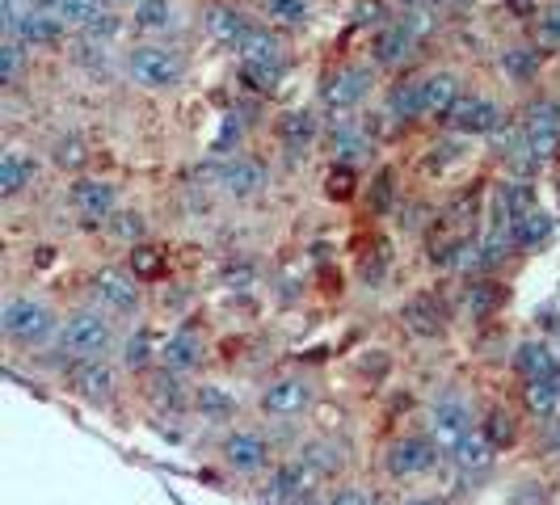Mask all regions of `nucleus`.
<instances>
[{
    "mask_svg": "<svg viewBox=\"0 0 560 505\" xmlns=\"http://www.w3.org/2000/svg\"><path fill=\"white\" fill-rule=\"evenodd\" d=\"M485 438H489L498 450L510 447V443L518 438V421H514V413H510V409H493V413L485 418Z\"/></svg>",
    "mask_w": 560,
    "mask_h": 505,
    "instance_id": "obj_32",
    "label": "nucleus"
},
{
    "mask_svg": "<svg viewBox=\"0 0 560 505\" xmlns=\"http://www.w3.org/2000/svg\"><path fill=\"white\" fill-rule=\"evenodd\" d=\"M375 505H400V502H388V497H380V502H375Z\"/></svg>",
    "mask_w": 560,
    "mask_h": 505,
    "instance_id": "obj_52",
    "label": "nucleus"
},
{
    "mask_svg": "<svg viewBox=\"0 0 560 505\" xmlns=\"http://www.w3.org/2000/svg\"><path fill=\"white\" fill-rule=\"evenodd\" d=\"M63 384L68 392H77L89 404H110L118 388V371L106 359H72L63 366Z\"/></svg>",
    "mask_w": 560,
    "mask_h": 505,
    "instance_id": "obj_6",
    "label": "nucleus"
},
{
    "mask_svg": "<svg viewBox=\"0 0 560 505\" xmlns=\"http://www.w3.org/2000/svg\"><path fill=\"white\" fill-rule=\"evenodd\" d=\"M523 404H527V413L539 421L560 418V371L557 375H544V379H527Z\"/></svg>",
    "mask_w": 560,
    "mask_h": 505,
    "instance_id": "obj_22",
    "label": "nucleus"
},
{
    "mask_svg": "<svg viewBox=\"0 0 560 505\" xmlns=\"http://www.w3.org/2000/svg\"><path fill=\"white\" fill-rule=\"evenodd\" d=\"M421 13H413V17H405V22H393V26L380 30V38H375V63H384V68H393V63H400V59L413 51V43H418L421 34Z\"/></svg>",
    "mask_w": 560,
    "mask_h": 505,
    "instance_id": "obj_17",
    "label": "nucleus"
},
{
    "mask_svg": "<svg viewBox=\"0 0 560 505\" xmlns=\"http://www.w3.org/2000/svg\"><path fill=\"white\" fill-rule=\"evenodd\" d=\"M102 13H106V0H63V4H59V17L81 30L89 26L93 17H102Z\"/></svg>",
    "mask_w": 560,
    "mask_h": 505,
    "instance_id": "obj_36",
    "label": "nucleus"
},
{
    "mask_svg": "<svg viewBox=\"0 0 560 505\" xmlns=\"http://www.w3.org/2000/svg\"><path fill=\"white\" fill-rule=\"evenodd\" d=\"M220 459L236 477H257L270 468V443L257 430H228L224 443H220Z\"/></svg>",
    "mask_w": 560,
    "mask_h": 505,
    "instance_id": "obj_7",
    "label": "nucleus"
},
{
    "mask_svg": "<svg viewBox=\"0 0 560 505\" xmlns=\"http://www.w3.org/2000/svg\"><path fill=\"white\" fill-rule=\"evenodd\" d=\"M405 505H447V497H439V493H413Z\"/></svg>",
    "mask_w": 560,
    "mask_h": 505,
    "instance_id": "obj_49",
    "label": "nucleus"
},
{
    "mask_svg": "<svg viewBox=\"0 0 560 505\" xmlns=\"http://www.w3.org/2000/svg\"><path fill=\"white\" fill-rule=\"evenodd\" d=\"M173 22V4L168 0H140L136 4V26L140 30H165Z\"/></svg>",
    "mask_w": 560,
    "mask_h": 505,
    "instance_id": "obj_35",
    "label": "nucleus"
},
{
    "mask_svg": "<svg viewBox=\"0 0 560 505\" xmlns=\"http://www.w3.org/2000/svg\"><path fill=\"white\" fill-rule=\"evenodd\" d=\"M59 325L63 320H56V312L34 295H9L0 308V333L13 345H43L47 337L59 333Z\"/></svg>",
    "mask_w": 560,
    "mask_h": 505,
    "instance_id": "obj_2",
    "label": "nucleus"
},
{
    "mask_svg": "<svg viewBox=\"0 0 560 505\" xmlns=\"http://www.w3.org/2000/svg\"><path fill=\"white\" fill-rule=\"evenodd\" d=\"M114 320L110 312L102 308H81L72 312L63 325H59V350L72 354V359H106L114 350Z\"/></svg>",
    "mask_w": 560,
    "mask_h": 505,
    "instance_id": "obj_1",
    "label": "nucleus"
},
{
    "mask_svg": "<svg viewBox=\"0 0 560 505\" xmlns=\"http://www.w3.org/2000/svg\"><path fill=\"white\" fill-rule=\"evenodd\" d=\"M363 148H366V136L354 127V122H346V118H341V122L334 127V152L341 156V165H350Z\"/></svg>",
    "mask_w": 560,
    "mask_h": 505,
    "instance_id": "obj_33",
    "label": "nucleus"
},
{
    "mask_svg": "<svg viewBox=\"0 0 560 505\" xmlns=\"http://www.w3.org/2000/svg\"><path fill=\"white\" fill-rule=\"evenodd\" d=\"M316 484H320V480L312 477L300 459H282V463L270 468V480L261 484V497H257V502L261 505H295L304 493H312Z\"/></svg>",
    "mask_w": 560,
    "mask_h": 505,
    "instance_id": "obj_10",
    "label": "nucleus"
},
{
    "mask_svg": "<svg viewBox=\"0 0 560 505\" xmlns=\"http://www.w3.org/2000/svg\"><path fill=\"white\" fill-rule=\"evenodd\" d=\"M472 409H468V400H459V396H443L434 409H430V438L439 443L443 450H451L464 434H472Z\"/></svg>",
    "mask_w": 560,
    "mask_h": 505,
    "instance_id": "obj_12",
    "label": "nucleus"
},
{
    "mask_svg": "<svg viewBox=\"0 0 560 505\" xmlns=\"http://www.w3.org/2000/svg\"><path fill=\"white\" fill-rule=\"evenodd\" d=\"M156 270H161V257L152 249H136V279L140 274H156Z\"/></svg>",
    "mask_w": 560,
    "mask_h": 505,
    "instance_id": "obj_48",
    "label": "nucleus"
},
{
    "mask_svg": "<svg viewBox=\"0 0 560 505\" xmlns=\"http://www.w3.org/2000/svg\"><path fill=\"white\" fill-rule=\"evenodd\" d=\"M447 459L459 477H485V472L493 468V459H498V447L485 438V430H472V434H464V438L447 450Z\"/></svg>",
    "mask_w": 560,
    "mask_h": 505,
    "instance_id": "obj_14",
    "label": "nucleus"
},
{
    "mask_svg": "<svg viewBox=\"0 0 560 505\" xmlns=\"http://www.w3.org/2000/svg\"><path fill=\"white\" fill-rule=\"evenodd\" d=\"M30 4H38V9H43V4H63V0H30Z\"/></svg>",
    "mask_w": 560,
    "mask_h": 505,
    "instance_id": "obj_51",
    "label": "nucleus"
},
{
    "mask_svg": "<svg viewBox=\"0 0 560 505\" xmlns=\"http://www.w3.org/2000/svg\"><path fill=\"white\" fill-rule=\"evenodd\" d=\"M439 459H443V447H439L430 434H400V438H393L388 450H384V472H388L396 484H405V480L430 477V472L439 468Z\"/></svg>",
    "mask_w": 560,
    "mask_h": 505,
    "instance_id": "obj_3",
    "label": "nucleus"
},
{
    "mask_svg": "<svg viewBox=\"0 0 560 505\" xmlns=\"http://www.w3.org/2000/svg\"><path fill=\"white\" fill-rule=\"evenodd\" d=\"M418 93H421V114H430V118H447L455 110V102L464 97L455 72H430V77H421Z\"/></svg>",
    "mask_w": 560,
    "mask_h": 505,
    "instance_id": "obj_18",
    "label": "nucleus"
},
{
    "mask_svg": "<svg viewBox=\"0 0 560 505\" xmlns=\"http://www.w3.org/2000/svg\"><path fill=\"white\" fill-rule=\"evenodd\" d=\"M270 13L282 17V22H304L308 17V0H266Z\"/></svg>",
    "mask_w": 560,
    "mask_h": 505,
    "instance_id": "obj_45",
    "label": "nucleus"
},
{
    "mask_svg": "<svg viewBox=\"0 0 560 505\" xmlns=\"http://www.w3.org/2000/svg\"><path fill=\"white\" fill-rule=\"evenodd\" d=\"M535 63H539V56H535L532 47H510L502 56V72H510L514 81H527L535 72Z\"/></svg>",
    "mask_w": 560,
    "mask_h": 505,
    "instance_id": "obj_38",
    "label": "nucleus"
},
{
    "mask_svg": "<svg viewBox=\"0 0 560 505\" xmlns=\"http://www.w3.org/2000/svg\"><path fill=\"white\" fill-rule=\"evenodd\" d=\"M93 300L102 312L114 316H131L140 308V279L127 274V270H97L93 274Z\"/></svg>",
    "mask_w": 560,
    "mask_h": 505,
    "instance_id": "obj_11",
    "label": "nucleus"
},
{
    "mask_svg": "<svg viewBox=\"0 0 560 505\" xmlns=\"http://www.w3.org/2000/svg\"><path fill=\"white\" fill-rule=\"evenodd\" d=\"M72 207L81 211L84 220L102 224V220H114V207H118V195H114L110 181H102V177H81V181L72 186Z\"/></svg>",
    "mask_w": 560,
    "mask_h": 505,
    "instance_id": "obj_16",
    "label": "nucleus"
},
{
    "mask_svg": "<svg viewBox=\"0 0 560 505\" xmlns=\"http://www.w3.org/2000/svg\"><path fill=\"white\" fill-rule=\"evenodd\" d=\"M539 34H544L548 43H557V47H560V0H557V4H548V9L539 13Z\"/></svg>",
    "mask_w": 560,
    "mask_h": 505,
    "instance_id": "obj_46",
    "label": "nucleus"
},
{
    "mask_svg": "<svg viewBox=\"0 0 560 505\" xmlns=\"http://www.w3.org/2000/svg\"><path fill=\"white\" fill-rule=\"evenodd\" d=\"M371 81H375V72L363 68V63H346V68H337L334 77L320 84V102H325V110H334V114L354 110L366 93H371Z\"/></svg>",
    "mask_w": 560,
    "mask_h": 505,
    "instance_id": "obj_9",
    "label": "nucleus"
},
{
    "mask_svg": "<svg viewBox=\"0 0 560 505\" xmlns=\"http://www.w3.org/2000/svg\"><path fill=\"white\" fill-rule=\"evenodd\" d=\"M375 502H380V497L366 493L363 484H341V489L329 493V505H375Z\"/></svg>",
    "mask_w": 560,
    "mask_h": 505,
    "instance_id": "obj_43",
    "label": "nucleus"
},
{
    "mask_svg": "<svg viewBox=\"0 0 560 505\" xmlns=\"http://www.w3.org/2000/svg\"><path fill=\"white\" fill-rule=\"evenodd\" d=\"M110 232L114 236H122V240H143V232H148V224H143V215L140 211H122V215H114L110 220Z\"/></svg>",
    "mask_w": 560,
    "mask_h": 505,
    "instance_id": "obj_41",
    "label": "nucleus"
},
{
    "mask_svg": "<svg viewBox=\"0 0 560 505\" xmlns=\"http://www.w3.org/2000/svg\"><path fill=\"white\" fill-rule=\"evenodd\" d=\"M118 30H122V17H114L110 9H106L102 17H93V22L84 26V43H102V47H106Z\"/></svg>",
    "mask_w": 560,
    "mask_h": 505,
    "instance_id": "obj_40",
    "label": "nucleus"
},
{
    "mask_svg": "<svg viewBox=\"0 0 560 505\" xmlns=\"http://www.w3.org/2000/svg\"><path fill=\"white\" fill-rule=\"evenodd\" d=\"M279 131L291 148H308V143L316 140V131H320V122H316V114L312 110H291L279 122Z\"/></svg>",
    "mask_w": 560,
    "mask_h": 505,
    "instance_id": "obj_30",
    "label": "nucleus"
},
{
    "mask_svg": "<svg viewBox=\"0 0 560 505\" xmlns=\"http://www.w3.org/2000/svg\"><path fill=\"white\" fill-rule=\"evenodd\" d=\"M136 4H140V0H136Z\"/></svg>",
    "mask_w": 560,
    "mask_h": 505,
    "instance_id": "obj_55",
    "label": "nucleus"
},
{
    "mask_svg": "<svg viewBox=\"0 0 560 505\" xmlns=\"http://www.w3.org/2000/svg\"><path fill=\"white\" fill-rule=\"evenodd\" d=\"M249 17L241 13V9H211L207 13V34L215 38V43H224V47H241L245 38H249Z\"/></svg>",
    "mask_w": 560,
    "mask_h": 505,
    "instance_id": "obj_24",
    "label": "nucleus"
},
{
    "mask_svg": "<svg viewBox=\"0 0 560 505\" xmlns=\"http://www.w3.org/2000/svg\"><path fill=\"white\" fill-rule=\"evenodd\" d=\"M295 505H329V497H325L320 489H312V493H304V497H300Z\"/></svg>",
    "mask_w": 560,
    "mask_h": 505,
    "instance_id": "obj_50",
    "label": "nucleus"
},
{
    "mask_svg": "<svg viewBox=\"0 0 560 505\" xmlns=\"http://www.w3.org/2000/svg\"><path fill=\"white\" fill-rule=\"evenodd\" d=\"M312 400H316V388L304 375H279L261 388V413L275 421H295L308 413Z\"/></svg>",
    "mask_w": 560,
    "mask_h": 505,
    "instance_id": "obj_5",
    "label": "nucleus"
},
{
    "mask_svg": "<svg viewBox=\"0 0 560 505\" xmlns=\"http://www.w3.org/2000/svg\"><path fill=\"white\" fill-rule=\"evenodd\" d=\"M245 81L253 89H275L282 81V68H245Z\"/></svg>",
    "mask_w": 560,
    "mask_h": 505,
    "instance_id": "obj_47",
    "label": "nucleus"
},
{
    "mask_svg": "<svg viewBox=\"0 0 560 505\" xmlns=\"http://www.w3.org/2000/svg\"><path fill=\"white\" fill-rule=\"evenodd\" d=\"M190 404L198 409L202 421H232L236 418V396L220 388V384H198L190 392Z\"/></svg>",
    "mask_w": 560,
    "mask_h": 505,
    "instance_id": "obj_23",
    "label": "nucleus"
},
{
    "mask_svg": "<svg viewBox=\"0 0 560 505\" xmlns=\"http://www.w3.org/2000/svg\"><path fill=\"white\" fill-rule=\"evenodd\" d=\"M304 468H308L316 480H329L337 477L341 468H346V447L341 443H334V438H308L304 447H300V455H295Z\"/></svg>",
    "mask_w": 560,
    "mask_h": 505,
    "instance_id": "obj_19",
    "label": "nucleus"
},
{
    "mask_svg": "<svg viewBox=\"0 0 560 505\" xmlns=\"http://www.w3.org/2000/svg\"><path fill=\"white\" fill-rule=\"evenodd\" d=\"M451 131L455 136H498L505 122V110L493 102V97H480V93H464L459 102H455V110L447 114Z\"/></svg>",
    "mask_w": 560,
    "mask_h": 505,
    "instance_id": "obj_8",
    "label": "nucleus"
},
{
    "mask_svg": "<svg viewBox=\"0 0 560 505\" xmlns=\"http://www.w3.org/2000/svg\"><path fill=\"white\" fill-rule=\"evenodd\" d=\"M215 186L224 190L228 198H253L266 190V165L261 161H249V156H232L220 165L215 173Z\"/></svg>",
    "mask_w": 560,
    "mask_h": 505,
    "instance_id": "obj_13",
    "label": "nucleus"
},
{
    "mask_svg": "<svg viewBox=\"0 0 560 505\" xmlns=\"http://www.w3.org/2000/svg\"><path fill=\"white\" fill-rule=\"evenodd\" d=\"M523 131L527 136H560V102L557 97H535L523 114Z\"/></svg>",
    "mask_w": 560,
    "mask_h": 505,
    "instance_id": "obj_27",
    "label": "nucleus"
},
{
    "mask_svg": "<svg viewBox=\"0 0 560 505\" xmlns=\"http://www.w3.org/2000/svg\"><path fill=\"white\" fill-rule=\"evenodd\" d=\"M514 366H518L523 379H544V375H557L560 371V354L548 341H523L514 350Z\"/></svg>",
    "mask_w": 560,
    "mask_h": 505,
    "instance_id": "obj_21",
    "label": "nucleus"
},
{
    "mask_svg": "<svg viewBox=\"0 0 560 505\" xmlns=\"http://www.w3.org/2000/svg\"><path fill=\"white\" fill-rule=\"evenodd\" d=\"M18 68H22V43L4 38V47H0V84L18 81Z\"/></svg>",
    "mask_w": 560,
    "mask_h": 505,
    "instance_id": "obj_42",
    "label": "nucleus"
},
{
    "mask_svg": "<svg viewBox=\"0 0 560 505\" xmlns=\"http://www.w3.org/2000/svg\"><path fill=\"white\" fill-rule=\"evenodd\" d=\"M388 114H393V118H421L418 81H413V84H396L393 93H388Z\"/></svg>",
    "mask_w": 560,
    "mask_h": 505,
    "instance_id": "obj_34",
    "label": "nucleus"
},
{
    "mask_svg": "<svg viewBox=\"0 0 560 505\" xmlns=\"http://www.w3.org/2000/svg\"><path fill=\"white\" fill-rule=\"evenodd\" d=\"M122 363L131 366V371H143V366L152 363V337L148 333H136L122 341Z\"/></svg>",
    "mask_w": 560,
    "mask_h": 505,
    "instance_id": "obj_39",
    "label": "nucleus"
},
{
    "mask_svg": "<svg viewBox=\"0 0 560 505\" xmlns=\"http://www.w3.org/2000/svg\"><path fill=\"white\" fill-rule=\"evenodd\" d=\"M405 320H409V329L421 337H434L443 329V316H439V304H434V300H409V304H405Z\"/></svg>",
    "mask_w": 560,
    "mask_h": 505,
    "instance_id": "obj_31",
    "label": "nucleus"
},
{
    "mask_svg": "<svg viewBox=\"0 0 560 505\" xmlns=\"http://www.w3.org/2000/svg\"><path fill=\"white\" fill-rule=\"evenodd\" d=\"M84 143L77 140V136H59L56 143H51V161H56L59 168H68V173H77V168L84 165Z\"/></svg>",
    "mask_w": 560,
    "mask_h": 505,
    "instance_id": "obj_37",
    "label": "nucleus"
},
{
    "mask_svg": "<svg viewBox=\"0 0 560 505\" xmlns=\"http://www.w3.org/2000/svg\"><path fill=\"white\" fill-rule=\"evenodd\" d=\"M148 396L156 400V409H186V388H182V375H173V371H156L152 379H148Z\"/></svg>",
    "mask_w": 560,
    "mask_h": 505,
    "instance_id": "obj_29",
    "label": "nucleus"
},
{
    "mask_svg": "<svg viewBox=\"0 0 560 505\" xmlns=\"http://www.w3.org/2000/svg\"><path fill=\"white\" fill-rule=\"evenodd\" d=\"M30 181H34V165L26 161V152H4L0 156V195H22Z\"/></svg>",
    "mask_w": 560,
    "mask_h": 505,
    "instance_id": "obj_28",
    "label": "nucleus"
},
{
    "mask_svg": "<svg viewBox=\"0 0 560 505\" xmlns=\"http://www.w3.org/2000/svg\"><path fill=\"white\" fill-rule=\"evenodd\" d=\"M59 30H63V17H51V13H38V9H30L22 13V22H18V43L22 47H47V43H56Z\"/></svg>",
    "mask_w": 560,
    "mask_h": 505,
    "instance_id": "obj_25",
    "label": "nucleus"
},
{
    "mask_svg": "<svg viewBox=\"0 0 560 505\" xmlns=\"http://www.w3.org/2000/svg\"><path fill=\"white\" fill-rule=\"evenodd\" d=\"M557 447H560V438H557Z\"/></svg>",
    "mask_w": 560,
    "mask_h": 505,
    "instance_id": "obj_54",
    "label": "nucleus"
},
{
    "mask_svg": "<svg viewBox=\"0 0 560 505\" xmlns=\"http://www.w3.org/2000/svg\"><path fill=\"white\" fill-rule=\"evenodd\" d=\"M409 4H413V0H409Z\"/></svg>",
    "mask_w": 560,
    "mask_h": 505,
    "instance_id": "obj_56",
    "label": "nucleus"
},
{
    "mask_svg": "<svg viewBox=\"0 0 560 505\" xmlns=\"http://www.w3.org/2000/svg\"><path fill=\"white\" fill-rule=\"evenodd\" d=\"M552 227H557V220H552V215H544L539 207H532L523 220H514V227H510V240H514L518 249H535V245H544V240L552 236Z\"/></svg>",
    "mask_w": 560,
    "mask_h": 505,
    "instance_id": "obj_26",
    "label": "nucleus"
},
{
    "mask_svg": "<svg viewBox=\"0 0 560 505\" xmlns=\"http://www.w3.org/2000/svg\"><path fill=\"white\" fill-rule=\"evenodd\" d=\"M127 72L143 89H173V84H182V77H186V63H182L177 51H168V47L143 43L136 51H127Z\"/></svg>",
    "mask_w": 560,
    "mask_h": 505,
    "instance_id": "obj_4",
    "label": "nucleus"
},
{
    "mask_svg": "<svg viewBox=\"0 0 560 505\" xmlns=\"http://www.w3.org/2000/svg\"><path fill=\"white\" fill-rule=\"evenodd\" d=\"M434 4H447V0H434Z\"/></svg>",
    "mask_w": 560,
    "mask_h": 505,
    "instance_id": "obj_53",
    "label": "nucleus"
},
{
    "mask_svg": "<svg viewBox=\"0 0 560 505\" xmlns=\"http://www.w3.org/2000/svg\"><path fill=\"white\" fill-rule=\"evenodd\" d=\"M236 59H241V68H282V43L279 34H270V30H249V38L236 47Z\"/></svg>",
    "mask_w": 560,
    "mask_h": 505,
    "instance_id": "obj_20",
    "label": "nucleus"
},
{
    "mask_svg": "<svg viewBox=\"0 0 560 505\" xmlns=\"http://www.w3.org/2000/svg\"><path fill=\"white\" fill-rule=\"evenodd\" d=\"M202 354H207V345H202V337H198L195 329H177V333H168L165 341H161V350H156L161 366L173 371V375L195 371V366L202 363Z\"/></svg>",
    "mask_w": 560,
    "mask_h": 505,
    "instance_id": "obj_15",
    "label": "nucleus"
},
{
    "mask_svg": "<svg viewBox=\"0 0 560 505\" xmlns=\"http://www.w3.org/2000/svg\"><path fill=\"white\" fill-rule=\"evenodd\" d=\"M325 190H329V198L354 195V173H350V165H337L334 173H329V181H325Z\"/></svg>",
    "mask_w": 560,
    "mask_h": 505,
    "instance_id": "obj_44",
    "label": "nucleus"
}]
</instances>
